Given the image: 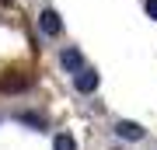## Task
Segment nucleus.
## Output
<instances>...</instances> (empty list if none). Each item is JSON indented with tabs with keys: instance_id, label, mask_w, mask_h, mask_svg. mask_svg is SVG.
I'll return each mask as SVG.
<instances>
[{
	"instance_id": "f03ea898",
	"label": "nucleus",
	"mask_w": 157,
	"mask_h": 150,
	"mask_svg": "<svg viewBox=\"0 0 157 150\" xmlns=\"http://www.w3.org/2000/svg\"><path fill=\"white\" fill-rule=\"evenodd\" d=\"M115 136L119 140H129V143H136V140L147 136V129L140 122H129V119H122V122H115Z\"/></svg>"
},
{
	"instance_id": "0eeeda50",
	"label": "nucleus",
	"mask_w": 157,
	"mask_h": 150,
	"mask_svg": "<svg viewBox=\"0 0 157 150\" xmlns=\"http://www.w3.org/2000/svg\"><path fill=\"white\" fill-rule=\"evenodd\" d=\"M21 122H32V126H45L42 115H28V112H21Z\"/></svg>"
},
{
	"instance_id": "20e7f679",
	"label": "nucleus",
	"mask_w": 157,
	"mask_h": 150,
	"mask_svg": "<svg viewBox=\"0 0 157 150\" xmlns=\"http://www.w3.org/2000/svg\"><path fill=\"white\" fill-rule=\"evenodd\" d=\"M73 87H77L80 94H91V91L98 87V73H94V70H87V67H80V70H77V77H73Z\"/></svg>"
},
{
	"instance_id": "39448f33",
	"label": "nucleus",
	"mask_w": 157,
	"mask_h": 150,
	"mask_svg": "<svg viewBox=\"0 0 157 150\" xmlns=\"http://www.w3.org/2000/svg\"><path fill=\"white\" fill-rule=\"evenodd\" d=\"M59 63H63V70H70V73H77L80 67H84V56H80L77 49H67V52L59 56Z\"/></svg>"
},
{
	"instance_id": "f257e3e1",
	"label": "nucleus",
	"mask_w": 157,
	"mask_h": 150,
	"mask_svg": "<svg viewBox=\"0 0 157 150\" xmlns=\"http://www.w3.org/2000/svg\"><path fill=\"white\" fill-rule=\"evenodd\" d=\"M32 87V77L28 73H7V77H0V91H4V94H21V91H28Z\"/></svg>"
},
{
	"instance_id": "6e6552de",
	"label": "nucleus",
	"mask_w": 157,
	"mask_h": 150,
	"mask_svg": "<svg viewBox=\"0 0 157 150\" xmlns=\"http://www.w3.org/2000/svg\"><path fill=\"white\" fill-rule=\"evenodd\" d=\"M147 14H150L154 21H157V0H147Z\"/></svg>"
},
{
	"instance_id": "7ed1b4c3",
	"label": "nucleus",
	"mask_w": 157,
	"mask_h": 150,
	"mask_svg": "<svg viewBox=\"0 0 157 150\" xmlns=\"http://www.w3.org/2000/svg\"><path fill=\"white\" fill-rule=\"evenodd\" d=\"M39 28H42V35L56 39V35L63 32V21H59V14H56V11H42V14H39Z\"/></svg>"
},
{
	"instance_id": "423d86ee",
	"label": "nucleus",
	"mask_w": 157,
	"mask_h": 150,
	"mask_svg": "<svg viewBox=\"0 0 157 150\" xmlns=\"http://www.w3.org/2000/svg\"><path fill=\"white\" fill-rule=\"evenodd\" d=\"M52 150H77V143H73L70 133H56V140H52Z\"/></svg>"
}]
</instances>
